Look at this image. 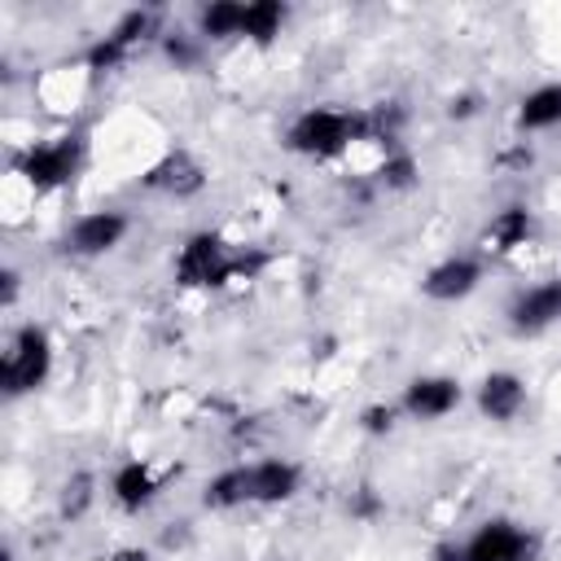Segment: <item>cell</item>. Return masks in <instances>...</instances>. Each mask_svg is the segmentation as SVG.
<instances>
[{
	"mask_svg": "<svg viewBox=\"0 0 561 561\" xmlns=\"http://www.w3.org/2000/svg\"><path fill=\"white\" fill-rule=\"evenodd\" d=\"M364 131H368V118L346 114V110H333V105H311V110H302L289 123L285 145L294 153H302V158H337Z\"/></svg>",
	"mask_w": 561,
	"mask_h": 561,
	"instance_id": "obj_1",
	"label": "cell"
},
{
	"mask_svg": "<svg viewBox=\"0 0 561 561\" xmlns=\"http://www.w3.org/2000/svg\"><path fill=\"white\" fill-rule=\"evenodd\" d=\"M48 373H53V342H48V333L39 324H22L13 333V342H9V351H4V364H0L4 394L9 399L31 394V390H39L48 381Z\"/></svg>",
	"mask_w": 561,
	"mask_h": 561,
	"instance_id": "obj_2",
	"label": "cell"
},
{
	"mask_svg": "<svg viewBox=\"0 0 561 561\" xmlns=\"http://www.w3.org/2000/svg\"><path fill=\"white\" fill-rule=\"evenodd\" d=\"M241 267H245V259H237L219 232H193L175 254V280L180 285H224Z\"/></svg>",
	"mask_w": 561,
	"mask_h": 561,
	"instance_id": "obj_3",
	"label": "cell"
},
{
	"mask_svg": "<svg viewBox=\"0 0 561 561\" xmlns=\"http://www.w3.org/2000/svg\"><path fill=\"white\" fill-rule=\"evenodd\" d=\"M79 158H83V145L75 136H57V140H44V145L26 149L22 162H18V175H26L35 188H57V184L75 180Z\"/></svg>",
	"mask_w": 561,
	"mask_h": 561,
	"instance_id": "obj_4",
	"label": "cell"
},
{
	"mask_svg": "<svg viewBox=\"0 0 561 561\" xmlns=\"http://www.w3.org/2000/svg\"><path fill=\"white\" fill-rule=\"evenodd\" d=\"M530 552H535V539L508 517L482 522L465 543V561H530Z\"/></svg>",
	"mask_w": 561,
	"mask_h": 561,
	"instance_id": "obj_5",
	"label": "cell"
},
{
	"mask_svg": "<svg viewBox=\"0 0 561 561\" xmlns=\"http://www.w3.org/2000/svg\"><path fill=\"white\" fill-rule=\"evenodd\" d=\"M399 408H403V416H412V421H443L447 412L460 408V381H456V377H438V373L412 377V381L403 386Z\"/></svg>",
	"mask_w": 561,
	"mask_h": 561,
	"instance_id": "obj_6",
	"label": "cell"
},
{
	"mask_svg": "<svg viewBox=\"0 0 561 561\" xmlns=\"http://www.w3.org/2000/svg\"><path fill=\"white\" fill-rule=\"evenodd\" d=\"M127 237V215L123 210H88L75 219V228L66 232V250L79 259H101L110 254L118 241Z\"/></svg>",
	"mask_w": 561,
	"mask_h": 561,
	"instance_id": "obj_7",
	"label": "cell"
},
{
	"mask_svg": "<svg viewBox=\"0 0 561 561\" xmlns=\"http://www.w3.org/2000/svg\"><path fill=\"white\" fill-rule=\"evenodd\" d=\"M508 324H513V333H526V337L561 324V280H543V285L522 289L508 302Z\"/></svg>",
	"mask_w": 561,
	"mask_h": 561,
	"instance_id": "obj_8",
	"label": "cell"
},
{
	"mask_svg": "<svg viewBox=\"0 0 561 561\" xmlns=\"http://www.w3.org/2000/svg\"><path fill=\"white\" fill-rule=\"evenodd\" d=\"M478 280H482V263L469 259V254H451V259H443V263H434L425 272L421 289L434 302H460V298H469L478 289Z\"/></svg>",
	"mask_w": 561,
	"mask_h": 561,
	"instance_id": "obj_9",
	"label": "cell"
},
{
	"mask_svg": "<svg viewBox=\"0 0 561 561\" xmlns=\"http://www.w3.org/2000/svg\"><path fill=\"white\" fill-rule=\"evenodd\" d=\"M245 482H250V504H285L298 495L302 473L294 460H254L245 465Z\"/></svg>",
	"mask_w": 561,
	"mask_h": 561,
	"instance_id": "obj_10",
	"label": "cell"
},
{
	"mask_svg": "<svg viewBox=\"0 0 561 561\" xmlns=\"http://www.w3.org/2000/svg\"><path fill=\"white\" fill-rule=\"evenodd\" d=\"M522 408H526V381L517 377V373H486L482 381H478V412L486 416V421H517L522 416Z\"/></svg>",
	"mask_w": 561,
	"mask_h": 561,
	"instance_id": "obj_11",
	"label": "cell"
},
{
	"mask_svg": "<svg viewBox=\"0 0 561 561\" xmlns=\"http://www.w3.org/2000/svg\"><path fill=\"white\" fill-rule=\"evenodd\" d=\"M149 31H153V13H145V9L123 13V18H118V26H114V31H110L92 53H88V66H92V70H114V66H118V61H123V57H127L145 35H149Z\"/></svg>",
	"mask_w": 561,
	"mask_h": 561,
	"instance_id": "obj_12",
	"label": "cell"
},
{
	"mask_svg": "<svg viewBox=\"0 0 561 561\" xmlns=\"http://www.w3.org/2000/svg\"><path fill=\"white\" fill-rule=\"evenodd\" d=\"M110 495H114V504H118L123 513H140V508L153 504V495H158V478H153V469H149L145 460H127V465L114 469V478H110Z\"/></svg>",
	"mask_w": 561,
	"mask_h": 561,
	"instance_id": "obj_13",
	"label": "cell"
},
{
	"mask_svg": "<svg viewBox=\"0 0 561 561\" xmlns=\"http://www.w3.org/2000/svg\"><path fill=\"white\" fill-rule=\"evenodd\" d=\"M145 184L158 188V193H171V197H188V193H197V188L206 184V175H202V167H197L188 153H167V158L145 175Z\"/></svg>",
	"mask_w": 561,
	"mask_h": 561,
	"instance_id": "obj_14",
	"label": "cell"
},
{
	"mask_svg": "<svg viewBox=\"0 0 561 561\" xmlns=\"http://www.w3.org/2000/svg\"><path fill=\"white\" fill-rule=\"evenodd\" d=\"M517 127L522 131H552L561 127V83H539L522 96L517 105Z\"/></svg>",
	"mask_w": 561,
	"mask_h": 561,
	"instance_id": "obj_15",
	"label": "cell"
},
{
	"mask_svg": "<svg viewBox=\"0 0 561 561\" xmlns=\"http://www.w3.org/2000/svg\"><path fill=\"white\" fill-rule=\"evenodd\" d=\"M530 228H535L530 210H526V206H508V210H500V215L486 224V237H482V241H486V250H495V254H508V250L526 245Z\"/></svg>",
	"mask_w": 561,
	"mask_h": 561,
	"instance_id": "obj_16",
	"label": "cell"
},
{
	"mask_svg": "<svg viewBox=\"0 0 561 561\" xmlns=\"http://www.w3.org/2000/svg\"><path fill=\"white\" fill-rule=\"evenodd\" d=\"M280 26H285V4H280V0H250V4L241 9V35L254 39V44L276 39Z\"/></svg>",
	"mask_w": 561,
	"mask_h": 561,
	"instance_id": "obj_17",
	"label": "cell"
},
{
	"mask_svg": "<svg viewBox=\"0 0 561 561\" xmlns=\"http://www.w3.org/2000/svg\"><path fill=\"white\" fill-rule=\"evenodd\" d=\"M202 504L206 508H241L250 504V482H245V465H232L224 473H215L202 491Z\"/></svg>",
	"mask_w": 561,
	"mask_h": 561,
	"instance_id": "obj_18",
	"label": "cell"
},
{
	"mask_svg": "<svg viewBox=\"0 0 561 561\" xmlns=\"http://www.w3.org/2000/svg\"><path fill=\"white\" fill-rule=\"evenodd\" d=\"M241 9L237 0H210L202 13H197V35L206 39H228V35H241Z\"/></svg>",
	"mask_w": 561,
	"mask_h": 561,
	"instance_id": "obj_19",
	"label": "cell"
},
{
	"mask_svg": "<svg viewBox=\"0 0 561 561\" xmlns=\"http://www.w3.org/2000/svg\"><path fill=\"white\" fill-rule=\"evenodd\" d=\"M381 184H386V188H412V184H416V162H412V153L394 149V153L381 162Z\"/></svg>",
	"mask_w": 561,
	"mask_h": 561,
	"instance_id": "obj_20",
	"label": "cell"
},
{
	"mask_svg": "<svg viewBox=\"0 0 561 561\" xmlns=\"http://www.w3.org/2000/svg\"><path fill=\"white\" fill-rule=\"evenodd\" d=\"M88 504H92V478H88V473H75V478L66 482V491H61V513H66V517H83Z\"/></svg>",
	"mask_w": 561,
	"mask_h": 561,
	"instance_id": "obj_21",
	"label": "cell"
},
{
	"mask_svg": "<svg viewBox=\"0 0 561 561\" xmlns=\"http://www.w3.org/2000/svg\"><path fill=\"white\" fill-rule=\"evenodd\" d=\"M364 430H368V434H390V430H394V408H390V403H386V408H381V403L368 408V412H364Z\"/></svg>",
	"mask_w": 561,
	"mask_h": 561,
	"instance_id": "obj_22",
	"label": "cell"
},
{
	"mask_svg": "<svg viewBox=\"0 0 561 561\" xmlns=\"http://www.w3.org/2000/svg\"><path fill=\"white\" fill-rule=\"evenodd\" d=\"M434 561H465V543H438Z\"/></svg>",
	"mask_w": 561,
	"mask_h": 561,
	"instance_id": "obj_23",
	"label": "cell"
},
{
	"mask_svg": "<svg viewBox=\"0 0 561 561\" xmlns=\"http://www.w3.org/2000/svg\"><path fill=\"white\" fill-rule=\"evenodd\" d=\"M110 561H149V552L145 548H118Z\"/></svg>",
	"mask_w": 561,
	"mask_h": 561,
	"instance_id": "obj_24",
	"label": "cell"
}]
</instances>
